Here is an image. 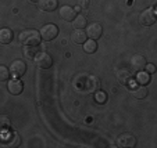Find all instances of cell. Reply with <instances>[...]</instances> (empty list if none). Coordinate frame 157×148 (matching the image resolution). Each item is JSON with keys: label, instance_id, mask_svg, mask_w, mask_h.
I'll list each match as a JSON object with an SVG mask.
<instances>
[{"label": "cell", "instance_id": "4fadbf2b", "mask_svg": "<svg viewBox=\"0 0 157 148\" xmlns=\"http://www.w3.org/2000/svg\"><path fill=\"white\" fill-rule=\"evenodd\" d=\"M38 6L42 11H46V13H50L54 11L59 6V2L57 0H39L38 2Z\"/></svg>", "mask_w": 157, "mask_h": 148}, {"label": "cell", "instance_id": "d4e9b609", "mask_svg": "<svg viewBox=\"0 0 157 148\" xmlns=\"http://www.w3.org/2000/svg\"><path fill=\"white\" fill-rule=\"evenodd\" d=\"M89 0H77V4H78V9L81 10H88L89 9Z\"/></svg>", "mask_w": 157, "mask_h": 148}, {"label": "cell", "instance_id": "ba28073f", "mask_svg": "<svg viewBox=\"0 0 157 148\" xmlns=\"http://www.w3.org/2000/svg\"><path fill=\"white\" fill-rule=\"evenodd\" d=\"M117 145H118L120 148H132L136 145V137L133 136V134L131 133H124L121 134V136L118 137V140H117Z\"/></svg>", "mask_w": 157, "mask_h": 148}, {"label": "cell", "instance_id": "cb8c5ba5", "mask_svg": "<svg viewBox=\"0 0 157 148\" xmlns=\"http://www.w3.org/2000/svg\"><path fill=\"white\" fill-rule=\"evenodd\" d=\"M9 78H10V69L4 65H0V80L4 82V80H7Z\"/></svg>", "mask_w": 157, "mask_h": 148}, {"label": "cell", "instance_id": "4316f807", "mask_svg": "<svg viewBox=\"0 0 157 148\" xmlns=\"http://www.w3.org/2000/svg\"><path fill=\"white\" fill-rule=\"evenodd\" d=\"M28 2H29V3H38L39 0H28Z\"/></svg>", "mask_w": 157, "mask_h": 148}, {"label": "cell", "instance_id": "5b68a950", "mask_svg": "<svg viewBox=\"0 0 157 148\" xmlns=\"http://www.w3.org/2000/svg\"><path fill=\"white\" fill-rule=\"evenodd\" d=\"M139 22L143 27H150L156 22V10L154 7H150V9H146L145 11H142L139 14Z\"/></svg>", "mask_w": 157, "mask_h": 148}, {"label": "cell", "instance_id": "44dd1931", "mask_svg": "<svg viewBox=\"0 0 157 148\" xmlns=\"http://www.w3.org/2000/svg\"><path fill=\"white\" fill-rule=\"evenodd\" d=\"M36 46H25L24 47V56L29 60H33L36 56Z\"/></svg>", "mask_w": 157, "mask_h": 148}, {"label": "cell", "instance_id": "7c38bea8", "mask_svg": "<svg viewBox=\"0 0 157 148\" xmlns=\"http://www.w3.org/2000/svg\"><path fill=\"white\" fill-rule=\"evenodd\" d=\"M7 89H9V92L11 93L13 96H18L22 93V90H24V85H22V82L18 79H13L9 82V85H7Z\"/></svg>", "mask_w": 157, "mask_h": 148}, {"label": "cell", "instance_id": "9a60e30c", "mask_svg": "<svg viewBox=\"0 0 157 148\" xmlns=\"http://www.w3.org/2000/svg\"><path fill=\"white\" fill-rule=\"evenodd\" d=\"M13 31L9 29V28H2L0 29V45H9L13 42Z\"/></svg>", "mask_w": 157, "mask_h": 148}, {"label": "cell", "instance_id": "30bf717a", "mask_svg": "<svg viewBox=\"0 0 157 148\" xmlns=\"http://www.w3.org/2000/svg\"><path fill=\"white\" fill-rule=\"evenodd\" d=\"M116 78L117 80H118L121 85H124V86H128L131 83V80H132V75H131V72L128 71L127 68H120L116 71Z\"/></svg>", "mask_w": 157, "mask_h": 148}, {"label": "cell", "instance_id": "ac0fdd59", "mask_svg": "<svg viewBox=\"0 0 157 148\" xmlns=\"http://www.w3.org/2000/svg\"><path fill=\"white\" fill-rule=\"evenodd\" d=\"M83 50L89 54L95 53V51L98 50V43H96V40H93V39H86V40L83 42Z\"/></svg>", "mask_w": 157, "mask_h": 148}, {"label": "cell", "instance_id": "484cf974", "mask_svg": "<svg viewBox=\"0 0 157 148\" xmlns=\"http://www.w3.org/2000/svg\"><path fill=\"white\" fill-rule=\"evenodd\" d=\"M145 69H146L147 74H154V72H156V67H154L153 64H146Z\"/></svg>", "mask_w": 157, "mask_h": 148}, {"label": "cell", "instance_id": "6da1fadb", "mask_svg": "<svg viewBox=\"0 0 157 148\" xmlns=\"http://www.w3.org/2000/svg\"><path fill=\"white\" fill-rule=\"evenodd\" d=\"M20 43L24 46H36L38 47L42 38L36 29H24L20 33Z\"/></svg>", "mask_w": 157, "mask_h": 148}, {"label": "cell", "instance_id": "e0dca14e", "mask_svg": "<svg viewBox=\"0 0 157 148\" xmlns=\"http://www.w3.org/2000/svg\"><path fill=\"white\" fill-rule=\"evenodd\" d=\"M131 93H132V96L135 98L142 100V98H146V96L149 94V90L146 89L145 86H138V87H135L133 90H131Z\"/></svg>", "mask_w": 157, "mask_h": 148}, {"label": "cell", "instance_id": "d6986e66", "mask_svg": "<svg viewBox=\"0 0 157 148\" xmlns=\"http://www.w3.org/2000/svg\"><path fill=\"white\" fill-rule=\"evenodd\" d=\"M136 82L139 83V85H142V86L147 85V83L150 82V74H147L146 71H139L136 75Z\"/></svg>", "mask_w": 157, "mask_h": 148}, {"label": "cell", "instance_id": "52a82bcc", "mask_svg": "<svg viewBox=\"0 0 157 148\" xmlns=\"http://www.w3.org/2000/svg\"><path fill=\"white\" fill-rule=\"evenodd\" d=\"M27 72V65L22 60H14L10 65V74L14 78H21L24 76V74Z\"/></svg>", "mask_w": 157, "mask_h": 148}, {"label": "cell", "instance_id": "2e32d148", "mask_svg": "<svg viewBox=\"0 0 157 148\" xmlns=\"http://www.w3.org/2000/svg\"><path fill=\"white\" fill-rule=\"evenodd\" d=\"M86 32H83L82 29H74V32L71 33V40L75 45H83V42L86 40Z\"/></svg>", "mask_w": 157, "mask_h": 148}, {"label": "cell", "instance_id": "7a4b0ae2", "mask_svg": "<svg viewBox=\"0 0 157 148\" xmlns=\"http://www.w3.org/2000/svg\"><path fill=\"white\" fill-rule=\"evenodd\" d=\"M33 62H35V65L40 69H49L52 65H53V58L49 53L46 51H38L33 58Z\"/></svg>", "mask_w": 157, "mask_h": 148}, {"label": "cell", "instance_id": "603a6c76", "mask_svg": "<svg viewBox=\"0 0 157 148\" xmlns=\"http://www.w3.org/2000/svg\"><path fill=\"white\" fill-rule=\"evenodd\" d=\"M95 100H96V103H98V104H106V101H107V93L103 92V90H99V92H96Z\"/></svg>", "mask_w": 157, "mask_h": 148}, {"label": "cell", "instance_id": "3957f363", "mask_svg": "<svg viewBox=\"0 0 157 148\" xmlns=\"http://www.w3.org/2000/svg\"><path fill=\"white\" fill-rule=\"evenodd\" d=\"M59 32H60L59 28H57V25H54V24H46L40 28V31H39L40 38L46 42H50V40H53V39H56L57 35H59Z\"/></svg>", "mask_w": 157, "mask_h": 148}, {"label": "cell", "instance_id": "8fae6325", "mask_svg": "<svg viewBox=\"0 0 157 148\" xmlns=\"http://www.w3.org/2000/svg\"><path fill=\"white\" fill-rule=\"evenodd\" d=\"M146 58L142 56V54H135V56L131 58V65H132V68L135 69V71H143L146 67Z\"/></svg>", "mask_w": 157, "mask_h": 148}, {"label": "cell", "instance_id": "8992f818", "mask_svg": "<svg viewBox=\"0 0 157 148\" xmlns=\"http://www.w3.org/2000/svg\"><path fill=\"white\" fill-rule=\"evenodd\" d=\"M0 141L3 143L4 145H7V147H17L20 144V136L15 132H10V129H9L6 132H2Z\"/></svg>", "mask_w": 157, "mask_h": 148}, {"label": "cell", "instance_id": "7402d4cb", "mask_svg": "<svg viewBox=\"0 0 157 148\" xmlns=\"http://www.w3.org/2000/svg\"><path fill=\"white\" fill-rule=\"evenodd\" d=\"M10 126H11L10 119L7 118V116H0V133H2V132L9 130Z\"/></svg>", "mask_w": 157, "mask_h": 148}, {"label": "cell", "instance_id": "5bb4252c", "mask_svg": "<svg viewBox=\"0 0 157 148\" xmlns=\"http://www.w3.org/2000/svg\"><path fill=\"white\" fill-rule=\"evenodd\" d=\"M60 17L65 21H72L77 17V11H75V9L71 6H63L61 9H60Z\"/></svg>", "mask_w": 157, "mask_h": 148}, {"label": "cell", "instance_id": "9c48e42d", "mask_svg": "<svg viewBox=\"0 0 157 148\" xmlns=\"http://www.w3.org/2000/svg\"><path fill=\"white\" fill-rule=\"evenodd\" d=\"M101 33H103V28H101V25L98 24V22L86 25V36H89V39L96 40V39L101 38Z\"/></svg>", "mask_w": 157, "mask_h": 148}, {"label": "cell", "instance_id": "ffe728a7", "mask_svg": "<svg viewBox=\"0 0 157 148\" xmlns=\"http://www.w3.org/2000/svg\"><path fill=\"white\" fill-rule=\"evenodd\" d=\"M72 27L74 29H82V28L86 27V18L83 15H78L72 20Z\"/></svg>", "mask_w": 157, "mask_h": 148}, {"label": "cell", "instance_id": "277c9868", "mask_svg": "<svg viewBox=\"0 0 157 148\" xmlns=\"http://www.w3.org/2000/svg\"><path fill=\"white\" fill-rule=\"evenodd\" d=\"M81 80H82V78L78 76ZM99 85H100V82H99V79L96 76H93V75H90V76H86L85 79L82 80V85H79L81 87H82L83 92L86 93H93L96 92V90L99 89Z\"/></svg>", "mask_w": 157, "mask_h": 148}]
</instances>
